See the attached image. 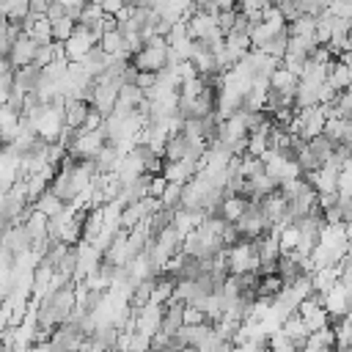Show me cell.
I'll return each instance as SVG.
<instances>
[{
    "mask_svg": "<svg viewBox=\"0 0 352 352\" xmlns=\"http://www.w3.org/2000/svg\"><path fill=\"white\" fill-rule=\"evenodd\" d=\"M132 66L138 72H151V74L162 72L168 66V41H165V36H151L143 44V50L138 55H132Z\"/></svg>",
    "mask_w": 352,
    "mask_h": 352,
    "instance_id": "obj_1",
    "label": "cell"
},
{
    "mask_svg": "<svg viewBox=\"0 0 352 352\" xmlns=\"http://www.w3.org/2000/svg\"><path fill=\"white\" fill-rule=\"evenodd\" d=\"M226 261H228V275L258 272V253L253 239H239L236 245L226 248Z\"/></svg>",
    "mask_w": 352,
    "mask_h": 352,
    "instance_id": "obj_2",
    "label": "cell"
},
{
    "mask_svg": "<svg viewBox=\"0 0 352 352\" xmlns=\"http://www.w3.org/2000/svg\"><path fill=\"white\" fill-rule=\"evenodd\" d=\"M104 143H107L104 129H96V132L77 129L74 138H72V143H69V148H66V154H69L72 160H94V157L102 151Z\"/></svg>",
    "mask_w": 352,
    "mask_h": 352,
    "instance_id": "obj_3",
    "label": "cell"
},
{
    "mask_svg": "<svg viewBox=\"0 0 352 352\" xmlns=\"http://www.w3.org/2000/svg\"><path fill=\"white\" fill-rule=\"evenodd\" d=\"M234 226H236V231H239L242 239H258V236H264V234H272V226H270V220L261 214L258 204H248V209L242 212V217H239Z\"/></svg>",
    "mask_w": 352,
    "mask_h": 352,
    "instance_id": "obj_4",
    "label": "cell"
},
{
    "mask_svg": "<svg viewBox=\"0 0 352 352\" xmlns=\"http://www.w3.org/2000/svg\"><path fill=\"white\" fill-rule=\"evenodd\" d=\"M74 253H77V267H74V283H80L85 275H91V272H96L99 267H102V253L91 245V242H85V239H80L77 245H74Z\"/></svg>",
    "mask_w": 352,
    "mask_h": 352,
    "instance_id": "obj_5",
    "label": "cell"
},
{
    "mask_svg": "<svg viewBox=\"0 0 352 352\" xmlns=\"http://www.w3.org/2000/svg\"><path fill=\"white\" fill-rule=\"evenodd\" d=\"M294 113H297V118L302 121V132H300V138H302L305 143L322 135V129H324V121H327V110H324V104L302 107V110H294Z\"/></svg>",
    "mask_w": 352,
    "mask_h": 352,
    "instance_id": "obj_6",
    "label": "cell"
},
{
    "mask_svg": "<svg viewBox=\"0 0 352 352\" xmlns=\"http://www.w3.org/2000/svg\"><path fill=\"white\" fill-rule=\"evenodd\" d=\"M91 47H96V41H94V36L82 28V25H77L74 28V33L63 41V52H66V60L69 63H80L85 55H88V50Z\"/></svg>",
    "mask_w": 352,
    "mask_h": 352,
    "instance_id": "obj_7",
    "label": "cell"
},
{
    "mask_svg": "<svg viewBox=\"0 0 352 352\" xmlns=\"http://www.w3.org/2000/svg\"><path fill=\"white\" fill-rule=\"evenodd\" d=\"M322 308L327 311L330 322L344 319V316L349 314V297H346V286H344V283L330 286V289L322 294Z\"/></svg>",
    "mask_w": 352,
    "mask_h": 352,
    "instance_id": "obj_8",
    "label": "cell"
},
{
    "mask_svg": "<svg viewBox=\"0 0 352 352\" xmlns=\"http://www.w3.org/2000/svg\"><path fill=\"white\" fill-rule=\"evenodd\" d=\"M162 311H165V305H154V302H146L143 308H135V330L143 333V336H148V338L154 333H160Z\"/></svg>",
    "mask_w": 352,
    "mask_h": 352,
    "instance_id": "obj_9",
    "label": "cell"
},
{
    "mask_svg": "<svg viewBox=\"0 0 352 352\" xmlns=\"http://www.w3.org/2000/svg\"><path fill=\"white\" fill-rule=\"evenodd\" d=\"M206 220V214L201 212V209H173V220H170V226H173V231L184 239L190 231H195L201 223Z\"/></svg>",
    "mask_w": 352,
    "mask_h": 352,
    "instance_id": "obj_10",
    "label": "cell"
},
{
    "mask_svg": "<svg viewBox=\"0 0 352 352\" xmlns=\"http://www.w3.org/2000/svg\"><path fill=\"white\" fill-rule=\"evenodd\" d=\"M8 60H11V66L14 69H22V66H33V58H36V44L22 33L14 44H11V50H8V55H6Z\"/></svg>",
    "mask_w": 352,
    "mask_h": 352,
    "instance_id": "obj_11",
    "label": "cell"
},
{
    "mask_svg": "<svg viewBox=\"0 0 352 352\" xmlns=\"http://www.w3.org/2000/svg\"><path fill=\"white\" fill-rule=\"evenodd\" d=\"M280 333H283V338L294 346V349H302L305 346V341H308V327H305V322L297 316V314H292V316H286L283 322H280Z\"/></svg>",
    "mask_w": 352,
    "mask_h": 352,
    "instance_id": "obj_12",
    "label": "cell"
},
{
    "mask_svg": "<svg viewBox=\"0 0 352 352\" xmlns=\"http://www.w3.org/2000/svg\"><path fill=\"white\" fill-rule=\"evenodd\" d=\"M297 82H300V77L292 74V72L283 69V66H278V69L270 74V91H275V94H280V96H289V99H294Z\"/></svg>",
    "mask_w": 352,
    "mask_h": 352,
    "instance_id": "obj_13",
    "label": "cell"
},
{
    "mask_svg": "<svg viewBox=\"0 0 352 352\" xmlns=\"http://www.w3.org/2000/svg\"><path fill=\"white\" fill-rule=\"evenodd\" d=\"M88 110H91L88 102H82V99H66V104H63V126H69L74 132L82 129V124L88 118Z\"/></svg>",
    "mask_w": 352,
    "mask_h": 352,
    "instance_id": "obj_14",
    "label": "cell"
},
{
    "mask_svg": "<svg viewBox=\"0 0 352 352\" xmlns=\"http://www.w3.org/2000/svg\"><path fill=\"white\" fill-rule=\"evenodd\" d=\"M338 275H341L338 264L319 267V270H314V272H311V289H314L316 294H324L330 286H336V283H338Z\"/></svg>",
    "mask_w": 352,
    "mask_h": 352,
    "instance_id": "obj_15",
    "label": "cell"
},
{
    "mask_svg": "<svg viewBox=\"0 0 352 352\" xmlns=\"http://www.w3.org/2000/svg\"><path fill=\"white\" fill-rule=\"evenodd\" d=\"M248 198H242V195H226L223 198V204H220V212H217V217L223 220V223H236L239 217H242V212L248 209Z\"/></svg>",
    "mask_w": 352,
    "mask_h": 352,
    "instance_id": "obj_16",
    "label": "cell"
},
{
    "mask_svg": "<svg viewBox=\"0 0 352 352\" xmlns=\"http://www.w3.org/2000/svg\"><path fill=\"white\" fill-rule=\"evenodd\" d=\"M182 311H184V302H168L165 311H162V324H160V333L165 336H176V330L182 327Z\"/></svg>",
    "mask_w": 352,
    "mask_h": 352,
    "instance_id": "obj_17",
    "label": "cell"
},
{
    "mask_svg": "<svg viewBox=\"0 0 352 352\" xmlns=\"http://www.w3.org/2000/svg\"><path fill=\"white\" fill-rule=\"evenodd\" d=\"M349 80H352L349 66H346V63H341V60H333V63H330V69H327V80H324V82L341 94V91H346Z\"/></svg>",
    "mask_w": 352,
    "mask_h": 352,
    "instance_id": "obj_18",
    "label": "cell"
},
{
    "mask_svg": "<svg viewBox=\"0 0 352 352\" xmlns=\"http://www.w3.org/2000/svg\"><path fill=\"white\" fill-rule=\"evenodd\" d=\"M187 148H190V143L184 140V135L179 132V135H168V140H165V151H162V160L165 162H179V160H184L187 157Z\"/></svg>",
    "mask_w": 352,
    "mask_h": 352,
    "instance_id": "obj_19",
    "label": "cell"
},
{
    "mask_svg": "<svg viewBox=\"0 0 352 352\" xmlns=\"http://www.w3.org/2000/svg\"><path fill=\"white\" fill-rule=\"evenodd\" d=\"M63 206H66V204H63L52 190H47L41 198H36V201H33V209H36L38 214H44L47 220H50V217H55L58 212H63Z\"/></svg>",
    "mask_w": 352,
    "mask_h": 352,
    "instance_id": "obj_20",
    "label": "cell"
},
{
    "mask_svg": "<svg viewBox=\"0 0 352 352\" xmlns=\"http://www.w3.org/2000/svg\"><path fill=\"white\" fill-rule=\"evenodd\" d=\"M308 148L314 151L316 162H319V165H324V162H330V157H333V151H336V143H330L324 135H319V138L308 140Z\"/></svg>",
    "mask_w": 352,
    "mask_h": 352,
    "instance_id": "obj_21",
    "label": "cell"
},
{
    "mask_svg": "<svg viewBox=\"0 0 352 352\" xmlns=\"http://www.w3.org/2000/svg\"><path fill=\"white\" fill-rule=\"evenodd\" d=\"M286 44H289V33H286V30H280L278 36H272V38L261 47V52H267V55H272V58L283 60V55H286Z\"/></svg>",
    "mask_w": 352,
    "mask_h": 352,
    "instance_id": "obj_22",
    "label": "cell"
},
{
    "mask_svg": "<svg viewBox=\"0 0 352 352\" xmlns=\"http://www.w3.org/2000/svg\"><path fill=\"white\" fill-rule=\"evenodd\" d=\"M74 28H77V22H74V19H69V16H63V19L52 22V41L63 44V41H66V38L74 33Z\"/></svg>",
    "mask_w": 352,
    "mask_h": 352,
    "instance_id": "obj_23",
    "label": "cell"
},
{
    "mask_svg": "<svg viewBox=\"0 0 352 352\" xmlns=\"http://www.w3.org/2000/svg\"><path fill=\"white\" fill-rule=\"evenodd\" d=\"M99 47H102L107 55H121V52H124V36H121L118 30L104 33V36H102V41H99Z\"/></svg>",
    "mask_w": 352,
    "mask_h": 352,
    "instance_id": "obj_24",
    "label": "cell"
},
{
    "mask_svg": "<svg viewBox=\"0 0 352 352\" xmlns=\"http://www.w3.org/2000/svg\"><path fill=\"white\" fill-rule=\"evenodd\" d=\"M179 201H182V184H173V182H168L165 192L160 195V204H162L165 209H179Z\"/></svg>",
    "mask_w": 352,
    "mask_h": 352,
    "instance_id": "obj_25",
    "label": "cell"
},
{
    "mask_svg": "<svg viewBox=\"0 0 352 352\" xmlns=\"http://www.w3.org/2000/svg\"><path fill=\"white\" fill-rule=\"evenodd\" d=\"M327 14L336 19H352V0H330Z\"/></svg>",
    "mask_w": 352,
    "mask_h": 352,
    "instance_id": "obj_26",
    "label": "cell"
},
{
    "mask_svg": "<svg viewBox=\"0 0 352 352\" xmlns=\"http://www.w3.org/2000/svg\"><path fill=\"white\" fill-rule=\"evenodd\" d=\"M204 322H206V314H204L201 308H195V305H184V311H182V324L195 327V324H204Z\"/></svg>",
    "mask_w": 352,
    "mask_h": 352,
    "instance_id": "obj_27",
    "label": "cell"
},
{
    "mask_svg": "<svg viewBox=\"0 0 352 352\" xmlns=\"http://www.w3.org/2000/svg\"><path fill=\"white\" fill-rule=\"evenodd\" d=\"M236 8H228V11H220L217 14V28L223 30V33H231L234 30V22H236Z\"/></svg>",
    "mask_w": 352,
    "mask_h": 352,
    "instance_id": "obj_28",
    "label": "cell"
},
{
    "mask_svg": "<svg viewBox=\"0 0 352 352\" xmlns=\"http://www.w3.org/2000/svg\"><path fill=\"white\" fill-rule=\"evenodd\" d=\"M239 239H242V236H239L236 226H234V223H226L223 231H220V242H223V248H231V245H236Z\"/></svg>",
    "mask_w": 352,
    "mask_h": 352,
    "instance_id": "obj_29",
    "label": "cell"
},
{
    "mask_svg": "<svg viewBox=\"0 0 352 352\" xmlns=\"http://www.w3.org/2000/svg\"><path fill=\"white\" fill-rule=\"evenodd\" d=\"M165 187H168V182H165L162 176H151V179H148V190H146V198H157V201H160V195L165 192Z\"/></svg>",
    "mask_w": 352,
    "mask_h": 352,
    "instance_id": "obj_30",
    "label": "cell"
},
{
    "mask_svg": "<svg viewBox=\"0 0 352 352\" xmlns=\"http://www.w3.org/2000/svg\"><path fill=\"white\" fill-rule=\"evenodd\" d=\"M270 6H272L270 0H239L236 11H239V14H250V11H264V8H270Z\"/></svg>",
    "mask_w": 352,
    "mask_h": 352,
    "instance_id": "obj_31",
    "label": "cell"
},
{
    "mask_svg": "<svg viewBox=\"0 0 352 352\" xmlns=\"http://www.w3.org/2000/svg\"><path fill=\"white\" fill-rule=\"evenodd\" d=\"M44 16H47L50 22H58V19H63V16H66V8H63L60 3H55V0H52V3L47 6V11H44Z\"/></svg>",
    "mask_w": 352,
    "mask_h": 352,
    "instance_id": "obj_32",
    "label": "cell"
},
{
    "mask_svg": "<svg viewBox=\"0 0 352 352\" xmlns=\"http://www.w3.org/2000/svg\"><path fill=\"white\" fill-rule=\"evenodd\" d=\"M124 6H126L124 0H102V11H104V14H110V16H116Z\"/></svg>",
    "mask_w": 352,
    "mask_h": 352,
    "instance_id": "obj_33",
    "label": "cell"
},
{
    "mask_svg": "<svg viewBox=\"0 0 352 352\" xmlns=\"http://www.w3.org/2000/svg\"><path fill=\"white\" fill-rule=\"evenodd\" d=\"M234 352H267L264 344H256V341H245V344H236Z\"/></svg>",
    "mask_w": 352,
    "mask_h": 352,
    "instance_id": "obj_34",
    "label": "cell"
},
{
    "mask_svg": "<svg viewBox=\"0 0 352 352\" xmlns=\"http://www.w3.org/2000/svg\"><path fill=\"white\" fill-rule=\"evenodd\" d=\"M52 0H28V6H30V14H36V16H44V11H47V6H50Z\"/></svg>",
    "mask_w": 352,
    "mask_h": 352,
    "instance_id": "obj_35",
    "label": "cell"
},
{
    "mask_svg": "<svg viewBox=\"0 0 352 352\" xmlns=\"http://www.w3.org/2000/svg\"><path fill=\"white\" fill-rule=\"evenodd\" d=\"M346 261H352V242H349V250H346Z\"/></svg>",
    "mask_w": 352,
    "mask_h": 352,
    "instance_id": "obj_36",
    "label": "cell"
},
{
    "mask_svg": "<svg viewBox=\"0 0 352 352\" xmlns=\"http://www.w3.org/2000/svg\"><path fill=\"white\" fill-rule=\"evenodd\" d=\"M3 231H6V220L0 217V234H3Z\"/></svg>",
    "mask_w": 352,
    "mask_h": 352,
    "instance_id": "obj_37",
    "label": "cell"
},
{
    "mask_svg": "<svg viewBox=\"0 0 352 352\" xmlns=\"http://www.w3.org/2000/svg\"><path fill=\"white\" fill-rule=\"evenodd\" d=\"M85 3H96V6H102V0H85Z\"/></svg>",
    "mask_w": 352,
    "mask_h": 352,
    "instance_id": "obj_38",
    "label": "cell"
},
{
    "mask_svg": "<svg viewBox=\"0 0 352 352\" xmlns=\"http://www.w3.org/2000/svg\"><path fill=\"white\" fill-rule=\"evenodd\" d=\"M346 94H352V80H349V85H346Z\"/></svg>",
    "mask_w": 352,
    "mask_h": 352,
    "instance_id": "obj_39",
    "label": "cell"
},
{
    "mask_svg": "<svg viewBox=\"0 0 352 352\" xmlns=\"http://www.w3.org/2000/svg\"><path fill=\"white\" fill-rule=\"evenodd\" d=\"M124 3H132V0H124Z\"/></svg>",
    "mask_w": 352,
    "mask_h": 352,
    "instance_id": "obj_40",
    "label": "cell"
}]
</instances>
